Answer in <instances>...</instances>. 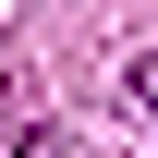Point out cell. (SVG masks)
<instances>
[{"instance_id":"1","label":"cell","mask_w":158,"mask_h":158,"mask_svg":"<svg viewBox=\"0 0 158 158\" xmlns=\"http://www.w3.org/2000/svg\"><path fill=\"white\" fill-rule=\"evenodd\" d=\"M12 158H73V134H24V146H12Z\"/></svg>"},{"instance_id":"2","label":"cell","mask_w":158,"mask_h":158,"mask_svg":"<svg viewBox=\"0 0 158 158\" xmlns=\"http://www.w3.org/2000/svg\"><path fill=\"white\" fill-rule=\"evenodd\" d=\"M134 98H146V122H158V61H134Z\"/></svg>"}]
</instances>
